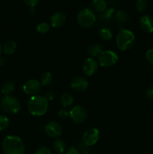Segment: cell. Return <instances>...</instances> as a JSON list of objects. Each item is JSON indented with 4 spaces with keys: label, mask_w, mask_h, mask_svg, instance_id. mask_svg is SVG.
Listing matches in <instances>:
<instances>
[{
    "label": "cell",
    "mask_w": 153,
    "mask_h": 154,
    "mask_svg": "<svg viewBox=\"0 0 153 154\" xmlns=\"http://www.w3.org/2000/svg\"><path fill=\"white\" fill-rule=\"evenodd\" d=\"M152 78H153V69H152Z\"/></svg>",
    "instance_id": "obj_37"
},
{
    "label": "cell",
    "mask_w": 153,
    "mask_h": 154,
    "mask_svg": "<svg viewBox=\"0 0 153 154\" xmlns=\"http://www.w3.org/2000/svg\"><path fill=\"white\" fill-rule=\"evenodd\" d=\"M98 63L92 57L86 59L82 66V71L86 76H92L98 70Z\"/></svg>",
    "instance_id": "obj_10"
},
{
    "label": "cell",
    "mask_w": 153,
    "mask_h": 154,
    "mask_svg": "<svg viewBox=\"0 0 153 154\" xmlns=\"http://www.w3.org/2000/svg\"><path fill=\"white\" fill-rule=\"evenodd\" d=\"M45 132L46 135L51 138H57L61 135L62 129L58 123L56 121H50L45 126Z\"/></svg>",
    "instance_id": "obj_11"
},
{
    "label": "cell",
    "mask_w": 153,
    "mask_h": 154,
    "mask_svg": "<svg viewBox=\"0 0 153 154\" xmlns=\"http://www.w3.org/2000/svg\"><path fill=\"white\" fill-rule=\"evenodd\" d=\"M15 90V84L12 81H8L2 87V93L4 96H10Z\"/></svg>",
    "instance_id": "obj_19"
},
{
    "label": "cell",
    "mask_w": 153,
    "mask_h": 154,
    "mask_svg": "<svg viewBox=\"0 0 153 154\" xmlns=\"http://www.w3.org/2000/svg\"><path fill=\"white\" fill-rule=\"evenodd\" d=\"M50 29V26L48 23L45 22L40 23L37 26V31L40 34H44V33H46L47 32H49Z\"/></svg>",
    "instance_id": "obj_25"
},
{
    "label": "cell",
    "mask_w": 153,
    "mask_h": 154,
    "mask_svg": "<svg viewBox=\"0 0 153 154\" xmlns=\"http://www.w3.org/2000/svg\"><path fill=\"white\" fill-rule=\"evenodd\" d=\"M58 116L59 118L62 119V120H64V119H67L69 116V112H68L66 110L64 109H61L58 112Z\"/></svg>",
    "instance_id": "obj_31"
},
{
    "label": "cell",
    "mask_w": 153,
    "mask_h": 154,
    "mask_svg": "<svg viewBox=\"0 0 153 154\" xmlns=\"http://www.w3.org/2000/svg\"><path fill=\"white\" fill-rule=\"evenodd\" d=\"M140 26L141 29L147 33L153 32V18L148 15H144L140 19Z\"/></svg>",
    "instance_id": "obj_14"
},
{
    "label": "cell",
    "mask_w": 153,
    "mask_h": 154,
    "mask_svg": "<svg viewBox=\"0 0 153 154\" xmlns=\"http://www.w3.org/2000/svg\"><path fill=\"white\" fill-rule=\"evenodd\" d=\"M99 35L100 38L104 41H110L112 38V32L110 29L107 27H103L99 30Z\"/></svg>",
    "instance_id": "obj_22"
},
{
    "label": "cell",
    "mask_w": 153,
    "mask_h": 154,
    "mask_svg": "<svg viewBox=\"0 0 153 154\" xmlns=\"http://www.w3.org/2000/svg\"><path fill=\"white\" fill-rule=\"evenodd\" d=\"M4 64H5V60H4V57H1L0 56V66H4Z\"/></svg>",
    "instance_id": "obj_35"
},
{
    "label": "cell",
    "mask_w": 153,
    "mask_h": 154,
    "mask_svg": "<svg viewBox=\"0 0 153 154\" xmlns=\"http://www.w3.org/2000/svg\"><path fill=\"white\" fill-rule=\"evenodd\" d=\"M34 154H52V152L48 147L41 146L34 152Z\"/></svg>",
    "instance_id": "obj_27"
},
{
    "label": "cell",
    "mask_w": 153,
    "mask_h": 154,
    "mask_svg": "<svg viewBox=\"0 0 153 154\" xmlns=\"http://www.w3.org/2000/svg\"><path fill=\"white\" fill-rule=\"evenodd\" d=\"M115 14V11L112 8H109L106 9L104 11V17L106 19H110L113 17V15Z\"/></svg>",
    "instance_id": "obj_29"
},
{
    "label": "cell",
    "mask_w": 153,
    "mask_h": 154,
    "mask_svg": "<svg viewBox=\"0 0 153 154\" xmlns=\"http://www.w3.org/2000/svg\"><path fill=\"white\" fill-rule=\"evenodd\" d=\"M98 129L96 128H90L83 133L82 137V142L86 147H91L94 145L99 139Z\"/></svg>",
    "instance_id": "obj_8"
},
{
    "label": "cell",
    "mask_w": 153,
    "mask_h": 154,
    "mask_svg": "<svg viewBox=\"0 0 153 154\" xmlns=\"http://www.w3.org/2000/svg\"><path fill=\"white\" fill-rule=\"evenodd\" d=\"M128 14L127 12H125L124 11L119 10L116 12V20L118 23L126 22V21H128Z\"/></svg>",
    "instance_id": "obj_23"
},
{
    "label": "cell",
    "mask_w": 153,
    "mask_h": 154,
    "mask_svg": "<svg viewBox=\"0 0 153 154\" xmlns=\"http://www.w3.org/2000/svg\"><path fill=\"white\" fill-rule=\"evenodd\" d=\"M69 117L74 123L80 124L86 120L88 114L83 107L81 105H76L69 111Z\"/></svg>",
    "instance_id": "obj_7"
},
{
    "label": "cell",
    "mask_w": 153,
    "mask_h": 154,
    "mask_svg": "<svg viewBox=\"0 0 153 154\" xmlns=\"http://www.w3.org/2000/svg\"><path fill=\"white\" fill-rule=\"evenodd\" d=\"M60 102H61L62 105L64 108H69L72 105L74 102V98L70 93H64L62 95L61 99H60Z\"/></svg>",
    "instance_id": "obj_18"
},
{
    "label": "cell",
    "mask_w": 153,
    "mask_h": 154,
    "mask_svg": "<svg viewBox=\"0 0 153 154\" xmlns=\"http://www.w3.org/2000/svg\"><path fill=\"white\" fill-rule=\"evenodd\" d=\"M9 120L6 116L0 115V131H4L8 127Z\"/></svg>",
    "instance_id": "obj_26"
},
{
    "label": "cell",
    "mask_w": 153,
    "mask_h": 154,
    "mask_svg": "<svg viewBox=\"0 0 153 154\" xmlns=\"http://www.w3.org/2000/svg\"><path fill=\"white\" fill-rule=\"evenodd\" d=\"M103 51L101 45H98V44H95V45H92L88 48V55L91 56L92 57H95L99 55L100 53Z\"/></svg>",
    "instance_id": "obj_20"
},
{
    "label": "cell",
    "mask_w": 153,
    "mask_h": 154,
    "mask_svg": "<svg viewBox=\"0 0 153 154\" xmlns=\"http://www.w3.org/2000/svg\"><path fill=\"white\" fill-rule=\"evenodd\" d=\"M23 2L25 3L26 5H27L29 8H34L38 3L39 0H22Z\"/></svg>",
    "instance_id": "obj_30"
},
{
    "label": "cell",
    "mask_w": 153,
    "mask_h": 154,
    "mask_svg": "<svg viewBox=\"0 0 153 154\" xmlns=\"http://www.w3.org/2000/svg\"><path fill=\"white\" fill-rule=\"evenodd\" d=\"M136 8L139 12L145 11L148 8V2L146 0H136Z\"/></svg>",
    "instance_id": "obj_24"
},
{
    "label": "cell",
    "mask_w": 153,
    "mask_h": 154,
    "mask_svg": "<svg viewBox=\"0 0 153 154\" xmlns=\"http://www.w3.org/2000/svg\"><path fill=\"white\" fill-rule=\"evenodd\" d=\"M53 149L57 153L62 154L66 151V144L64 140L57 138L53 142Z\"/></svg>",
    "instance_id": "obj_16"
},
{
    "label": "cell",
    "mask_w": 153,
    "mask_h": 154,
    "mask_svg": "<svg viewBox=\"0 0 153 154\" xmlns=\"http://www.w3.org/2000/svg\"><path fill=\"white\" fill-rule=\"evenodd\" d=\"M118 57L115 52L111 51H103L98 56V63L101 67L109 68L113 66L118 62Z\"/></svg>",
    "instance_id": "obj_6"
},
{
    "label": "cell",
    "mask_w": 153,
    "mask_h": 154,
    "mask_svg": "<svg viewBox=\"0 0 153 154\" xmlns=\"http://www.w3.org/2000/svg\"><path fill=\"white\" fill-rule=\"evenodd\" d=\"M1 107L4 112L15 114L20 111L21 104L14 96H4L1 100Z\"/></svg>",
    "instance_id": "obj_4"
},
{
    "label": "cell",
    "mask_w": 153,
    "mask_h": 154,
    "mask_svg": "<svg viewBox=\"0 0 153 154\" xmlns=\"http://www.w3.org/2000/svg\"><path fill=\"white\" fill-rule=\"evenodd\" d=\"M146 58L149 64L153 66V49H149L146 53Z\"/></svg>",
    "instance_id": "obj_28"
},
{
    "label": "cell",
    "mask_w": 153,
    "mask_h": 154,
    "mask_svg": "<svg viewBox=\"0 0 153 154\" xmlns=\"http://www.w3.org/2000/svg\"><path fill=\"white\" fill-rule=\"evenodd\" d=\"M49 102L43 96L35 95L29 98L27 103L28 111L34 117H41L44 115L48 110Z\"/></svg>",
    "instance_id": "obj_1"
},
{
    "label": "cell",
    "mask_w": 153,
    "mask_h": 154,
    "mask_svg": "<svg viewBox=\"0 0 153 154\" xmlns=\"http://www.w3.org/2000/svg\"><path fill=\"white\" fill-rule=\"evenodd\" d=\"M41 88V84L38 81L34 79H31L27 81L22 87V90L24 93L28 96H35L40 92Z\"/></svg>",
    "instance_id": "obj_9"
},
{
    "label": "cell",
    "mask_w": 153,
    "mask_h": 154,
    "mask_svg": "<svg viewBox=\"0 0 153 154\" xmlns=\"http://www.w3.org/2000/svg\"><path fill=\"white\" fill-rule=\"evenodd\" d=\"M65 154H80V151L76 147H71L66 150Z\"/></svg>",
    "instance_id": "obj_34"
},
{
    "label": "cell",
    "mask_w": 153,
    "mask_h": 154,
    "mask_svg": "<svg viewBox=\"0 0 153 154\" xmlns=\"http://www.w3.org/2000/svg\"><path fill=\"white\" fill-rule=\"evenodd\" d=\"M44 98L46 99V100L48 101V102L53 100L54 98H55V93H54L53 92H52V91L46 92V94H45Z\"/></svg>",
    "instance_id": "obj_33"
},
{
    "label": "cell",
    "mask_w": 153,
    "mask_h": 154,
    "mask_svg": "<svg viewBox=\"0 0 153 154\" xmlns=\"http://www.w3.org/2000/svg\"><path fill=\"white\" fill-rule=\"evenodd\" d=\"M52 81V74L50 72H44V73H42V75H40V83L42 86H46L50 85L51 84Z\"/></svg>",
    "instance_id": "obj_21"
},
{
    "label": "cell",
    "mask_w": 153,
    "mask_h": 154,
    "mask_svg": "<svg viewBox=\"0 0 153 154\" xmlns=\"http://www.w3.org/2000/svg\"><path fill=\"white\" fill-rule=\"evenodd\" d=\"M2 47L1 44H0V54H2Z\"/></svg>",
    "instance_id": "obj_36"
},
{
    "label": "cell",
    "mask_w": 153,
    "mask_h": 154,
    "mask_svg": "<svg viewBox=\"0 0 153 154\" xmlns=\"http://www.w3.org/2000/svg\"><path fill=\"white\" fill-rule=\"evenodd\" d=\"M2 147L4 154H24L25 145L20 138L16 135H8L3 139Z\"/></svg>",
    "instance_id": "obj_2"
},
{
    "label": "cell",
    "mask_w": 153,
    "mask_h": 154,
    "mask_svg": "<svg viewBox=\"0 0 153 154\" xmlns=\"http://www.w3.org/2000/svg\"><path fill=\"white\" fill-rule=\"evenodd\" d=\"M92 8L97 12H104L106 9V2L104 0H93Z\"/></svg>",
    "instance_id": "obj_17"
},
{
    "label": "cell",
    "mask_w": 153,
    "mask_h": 154,
    "mask_svg": "<svg viewBox=\"0 0 153 154\" xmlns=\"http://www.w3.org/2000/svg\"><path fill=\"white\" fill-rule=\"evenodd\" d=\"M135 43L134 34L126 29H122L116 37L117 48L122 51L130 50Z\"/></svg>",
    "instance_id": "obj_3"
},
{
    "label": "cell",
    "mask_w": 153,
    "mask_h": 154,
    "mask_svg": "<svg viewBox=\"0 0 153 154\" xmlns=\"http://www.w3.org/2000/svg\"><path fill=\"white\" fill-rule=\"evenodd\" d=\"M16 43L13 40H8L4 42L2 46V51L6 55H11L16 51Z\"/></svg>",
    "instance_id": "obj_15"
},
{
    "label": "cell",
    "mask_w": 153,
    "mask_h": 154,
    "mask_svg": "<svg viewBox=\"0 0 153 154\" xmlns=\"http://www.w3.org/2000/svg\"><path fill=\"white\" fill-rule=\"evenodd\" d=\"M146 96L147 99L153 101V87H150L149 88L147 89L146 92Z\"/></svg>",
    "instance_id": "obj_32"
},
{
    "label": "cell",
    "mask_w": 153,
    "mask_h": 154,
    "mask_svg": "<svg viewBox=\"0 0 153 154\" xmlns=\"http://www.w3.org/2000/svg\"><path fill=\"white\" fill-rule=\"evenodd\" d=\"M66 19H67L66 15L63 12H56L50 17V21L51 26L53 28H59L65 23Z\"/></svg>",
    "instance_id": "obj_13"
},
{
    "label": "cell",
    "mask_w": 153,
    "mask_h": 154,
    "mask_svg": "<svg viewBox=\"0 0 153 154\" xmlns=\"http://www.w3.org/2000/svg\"><path fill=\"white\" fill-rule=\"evenodd\" d=\"M88 87V82L86 78L82 77L74 78L70 82V87L74 90L77 92H82L87 90Z\"/></svg>",
    "instance_id": "obj_12"
},
{
    "label": "cell",
    "mask_w": 153,
    "mask_h": 154,
    "mask_svg": "<svg viewBox=\"0 0 153 154\" xmlns=\"http://www.w3.org/2000/svg\"><path fill=\"white\" fill-rule=\"evenodd\" d=\"M76 20L79 25L83 28H89L94 24L96 16L93 11L89 8H83L80 11L76 16Z\"/></svg>",
    "instance_id": "obj_5"
}]
</instances>
